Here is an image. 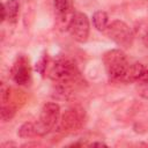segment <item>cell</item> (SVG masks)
<instances>
[{
    "label": "cell",
    "mask_w": 148,
    "mask_h": 148,
    "mask_svg": "<svg viewBox=\"0 0 148 148\" xmlns=\"http://www.w3.org/2000/svg\"><path fill=\"white\" fill-rule=\"evenodd\" d=\"M59 117H60V106L53 102L45 103L42 108L39 120L36 124L37 134L45 135L46 133H49L57 125Z\"/></svg>",
    "instance_id": "cell-3"
},
{
    "label": "cell",
    "mask_w": 148,
    "mask_h": 148,
    "mask_svg": "<svg viewBox=\"0 0 148 148\" xmlns=\"http://www.w3.org/2000/svg\"><path fill=\"white\" fill-rule=\"evenodd\" d=\"M67 29L71 34V36L80 43H84L88 39L89 36V20L86 14L81 12H75L72 14V17L69 18Z\"/></svg>",
    "instance_id": "cell-5"
},
{
    "label": "cell",
    "mask_w": 148,
    "mask_h": 148,
    "mask_svg": "<svg viewBox=\"0 0 148 148\" xmlns=\"http://www.w3.org/2000/svg\"><path fill=\"white\" fill-rule=\"evenodd\" d=\"M45 67H46V59H45V57H43V58H40L39 61L36 64V69H37L40 74H43Z\"/></svg>",
    "instance_id": "cell-15"
},
{
    "label": "cell",
    "mask_w": 148,
    "mask_h": 148,
    "mask_svg": "<svg viewBox=\"0 0 148 148\" xmlns=\"http://www.w3.org/2000/svg\"><path fill=\"white\" fill-rule=\"evenodd\" d=\"M140 81H146V82H148V68L146 69V73L143 74V76H142V79H141ZM138 82H139V81H138Z\"/></svg>",
    "instance_id": "cell-18"
},
{
    "label": "cell",
    "mask_w": 148,
    "mask_h": 148,
    "mask_svg": "<svg viewBox=\"0 0 148 148\" xmlns=\"http://www.w3.org/2000/svg\"><path fill=\"white\" fill-rule=\"evenodd\" d=\"M92 23L94 27L99 30V31H104L109 24V16L103 10H98L92 15Z\"/></svg>",
    "instance_id": "cell-11"
},
{
    "label": "cell",
    "mask_w": 148,
    "mask_h": 148,
    "mask_svg": "<svg viewBox=\"0 0 148 148\" xmlns=\"http://www.w3.org/2000/svg\"><path fill=\"white\" fill-rule=\"evenodd\" d=\"M90 146H99V147H106V145L105 143H103V142H91L90 143Z\"/></svg>",
    "instance_id": "cell-17"
},
{
    "label": "cell",
    "mask_w": 148,
    "mask_h": 148,
    "mask_svg": "<svg viewBox=\"0 0 148 148\" xmlns=\"http://www.w3.org/2000/svg\"><path fill=\"white\" fill-rule=\"evenodd\" d=\"M147 67H145L140 62H134V64H130L126 77L124 82H138L142 79L143 74L146 73Z\"/></svg>",
    "instance_id": "cell-8"
},
{
    "label": "cell",
    "mask_w": 148,
    "mask_h": 148,
    "mask_svg": "<svg viewBox=\"0 0 148 148\" xmlns=\"http://www.w3.org/2000/svg\"><path fill=\"white\" fill-rule=\"evenodd\" d=\"M17 134L20 138L22 139H28V138H31L34 136L35 134H37V130H36V124L34 123H24L23 125H21V127L18 128L17 131Z\"/></svg>",
    "instance_id": "cell-12"
},
{
    "label": "cell",
    "mask_w": 148,
    "mask_h": 148,
    "mask_svg": "<svg viewBox=\"0 0 148 148\" xmlns=\"http://www.w3.org/2000/svg\"><path fill=\"white\" fill-rule=\"evenodd\" d=\"M103 62L109 77L113 81H125L130 62L125 53L120 50H110L104 53Z\"/></svg>",
    "instance_id": "cell-1"
},
{
    "label": "cell",
    "mask_w": 148,
    "mask_h": 148,
    "mask_svg": "<svg viewBox=\"0 0 148 148\" xmlns=\"http://www.w3.org/2000/svg\"><path fill=\"white\" fill-rule=\"evenodd\" d=\"M2 8L6 13V17L10 23H15L17 21L18 12H20V3L17 0H7L2 3Z\"/></svg>",
    "instance_id": "cell-9"
},
{
    "label": "cell",
    "mask_w": 148,
    "mask_h": 148,
    "mask_svg": "<svg viewBox=\"0 0 148 148\" xmlns=\"http://www.w3.org/2000/svg\"><path fill=\"white\" fill-rule=\"evenodd\" d=\"M142 43H143V45L148 49V31L143 35V37H142Z\"/></svg>",
    "instance_id": "cell-16"
},
{
    "label": "cell",
    "mask_w": 148,
    "mask_h": 148,
    "mask_svg": "<svg viewBox=\"0 0 148 148\" xmlns=\"http://www.w3.org/2000/svg\"><path fill=\"white\" fill-rule=\"evenodd\" d=\"M31 71L29 66V61L24 57L17 58L12 67V79L17 84H27L30 80Z\"/></svg>",
    "instance_id": "cell-7"
},
{
    "label": "cell",
    "mask_w": 148,
    "mask_h": 148,
    "mask_svg": "<svg viewBox=\"0 0 148 148\" xmlns=\"http://www.w3.org/2000/svg\"><path fill=\"white\" fill-rule=\"evenodd\" d=\"M139 87H138V92L141 97L148 99V82L146 81H139Z\"/></svg>",
    "instance_id": "cell-14"
},
{
    "label": "cell",
    "mask_w": 148,
    "mask_h": 148,
    "mask_svg": "<svg viewBox=\"0 0 148 148\" xmlns=\"http://www.w3.org/2000/svg\"><path fill=\"white\" fill-rule=\"evenodd\" d=\"M84 121V112L77 109H68L61 116V127L65 131L73 132L82 127Z\"/></svg>",
    "instance_id": "cell-6"
},
{
    "label": "cell",
    "mask_w": 148,
    "mask_h": 148,
    "mask_svg": "<svg viewBox=\"0 0 148 148\" xmlns=\"http://www.w3.org/2000/svg\"><path fill=\"white\" fill-rule=\"evenodd\" d=\"M0 114H1L2 121H8V120H10L14 117L15 109L12 108V106H9V105H5L3 104L2 108H1V111H0Z\"/></svg>",
    "instance_id": "cell-13"
},
{
    "label": "cell",
    "mask_w": 148,
    "mask_h": 148,
    "mask_svg": "<svg viewBox=\"0 0 148 148\" xmlns=\"http://www.w3.org/2000/svg\"><path fill=\"white\" fill-rule=\"evenodd\" d=\"M79 74L80 73L76 65L67 58L58 59L50 71L51 80L56 82V84L67 88H69V86L77 80Z\"/></svg>",
    "instance_id": "cell-2"
},
{
    "label": "cell",
    "mask_w": 148,
    "mask_h": 148,
    "mask_svg": "<svg viewBox=\"0 0 148 148\" xmlns=\"http://www.w3.org/2000/svg\"><path fill=\"white\" fill-rule=\"evenodd\" d=\"M54 9L59 16L66 17L73 12V0H53Z\"/></svg>",
    "instance_id": "cell-10"
},
{
    "label": "cell",
    "mask_w": 148,
    "mask_h": 148,
    "mask_svg": "<svg viewBox=\"0 0 148 148\" xmlns=\"http://www.w3.org/2000/svg\"><path fill=\"white\" fill-rule=\"evenodd\" d=\"M105 32L108 37L123 47H130L133 44V32L131 28L123 21L116 20L108 24Z\"/></svg>",
    "instance_id": "cell-4"
}]
</instances>
